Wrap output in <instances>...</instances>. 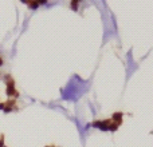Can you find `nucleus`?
I'll return each mask as SVG.
<instances>
[{
	"instance_id": "f03ea898",
	"label": "nucleus",
	"mask_w": 153,
	"mask_h": 147,
	"mask_svg": "<svg viewBox=\"0 0 153 147\" xmlns=\"http://www.w3.org/2000/svg\"><path fill=\"white\" fill-rule=\"evenodd\" d=\"M121 118H122V114H121V112H117V114H114V115H113V119H116L118 124L122 122V120H121Z\"/></svg>"
},
{
	"instance_id": "423d86ee",
	"label": "nucleus",
	"mask_w": 153,
	"mask_h": 147,
	"mask_svg": "<svg viewBox=\"0 0 153 147\" xmlns=\"http://www.w3.org/2000/svg\"><path fill=\"white\" fill-rule=\"evenodd\" d=\"M0 147H3V138L0 139Z\"/></svg>"
},
{
	"instance_id": "7ed1b4c3",
	"label": "nucleus",
	"mask_w": 153,
	"mask_h": 147,
	"mask_svg": "<svg viewBox=\"0 0 153 147\" xmlns=\"http://www.w3.org/2000/svg\"><path fill=\"white\" fill-rule=\"evenodd\" d=\"M117 127H118V124H110L108 127V130H112V131H114V130H117Z\"/></svg>"
},
{
	"instance_id": "f257e3e1",
	"label": "nucleus",
	"mask_w": 153,
	"mask_h": 147,
	"mask_svg": "<svg viewBox=\"0 0 153 147\" xmlns=\"http://www.w3.org/2000/svg\"><path fill=\"white\" fill-rule=\"evenodd\" d=\"M7 94L8 95H13V94H16L15 88H13V82H11L8 84V90H7Z\"/></svg>"
},
{
	"instance_id": "20e7f679",
	"label": "nucleus",
	"mask_w": 153,
	"mask_h": 147,
	"mask_svg": "<svg viewBox=\"0 0 153 147\" xmlns=\"http://www.w3.org/2000/svg\"><path fill=\"white\" fill-rule=\"evenodd\" d=\"M28 4L31 6V8H36V7H38V2H30Z\"/></svg>"
},
{
	"instance_id": "39448f33",
	"label": "nucleus",
	"mask_w": 153,
	"mask_h": 147,
	"mask_svg": "<svg viewBox=\"0 0 153 147\" xmlns=\"http://www.w3.org/2000/svg\"><path fill=\"white\" fill-rule=\"evenodd\" d=\"M71 4H73V9L78 8V2H71Z\"/></svg>"
},
{
	"instance_id": "0eeeda50",
	"label": "nucleus",
	"mask_w": 153,
	"mask_h": 147,
	"mask_svg": "<svg viewBox=\"0 0 153 147\" xmlns=\"http://www.w3.org/2000/svg\"><path fill=\"white\" fill-rule=\"evenodd\" d=\"M3 64V60H2V58H0V66H2Z\"/></svg>"
}]
</instances>
